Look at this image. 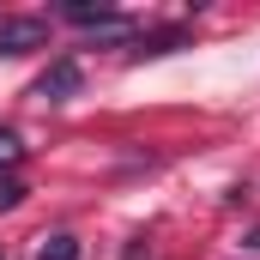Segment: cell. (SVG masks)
I'll return each instance as SVG.
<instances>
[{"label": "cell", "mask_w": 260, "mask_h": 260, "mask_svg": "<svg viewBox=\"0 0 260 260\" xmlns=\"http://www.w3.org/2000/svg\"><path fill=\"white\" fill-rule=\"evenodd\" d=\"M30 49H49V18H37V12H6V18H0V55H30Z\"/></svg>", "instance_id": "obj_1"}, {"label": "cell", "mask_w": 260, "mask_h": 260, "mask_svg": "<svg viewBox=\"0 0 260 260\" xmlns=\"http://www.w3.org/2000/svg\"><path fill=\"white\" fill-rule=\"evenodd\" d=\"M61 18H73L79 30H103V37H121V30H133L127 12H115V6H103V0H67Z\"/></svg>", "instance_id": "obj_2"}, {"label": "cell", "mask_w": 260, "mask_h": 260, "mask_svg": "<svg viewBox=\"0 0 260 260\" xmlns=\"http://www.w3.org/2000/svg\"><path fill=\"white\" fill-rule=\"evenodd\" d=\"M79 85H85L79 61H55L37 85H30V97H37V103H73V97H79Z\"/></svg>", "instance_id": "obj_3"}, {"label": "cell", "mask_w": 260, "mask_h": 260, "mask_svg": "<svg viewBox=\"0 0 260 260\" xmlns=\"http://www.w3.org/2000/svg\"><path fill=\"white\" fill-rule=\"evenodd\" d=\"M37 260H79V236H43V242H37Z\"/></svg>", "instance_id": "obj_4"}, {"label": "cell", "mask_w": 260, "mask_h": 260, "mask_svg": "<svg viewBox=\"0 0 260 260\" xmlns=\"http://www.w3.org/2000/svg\"><path fill=\"white\" fill-rule=\"evenodd\" d=\"M18 164H24V145H18V133H6V127H0V176H12Z\"/></svg>", "instance_id": "obj_5"}, {"label": "cell", "mask_w": 260, "mask_h": 260, "mask_svg": "<svg viewBox=\"0 0 260 260\" xmlns=\"http://www.w3.org/2000/svg\"><path fill=\"white\" fill-rule=\"evenodd\" d=\"M18 200H24V182L18 176H0V212H12Z\"/></svg>", "instance_id": "obj_6"}]
</instances>
